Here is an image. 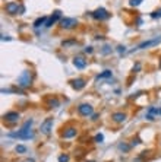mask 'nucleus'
Instances as JSON below:
<instances>
[{"label": "nucleus", "mask_w": 161, "mask_h": 162, "mask_svg": "<svg viewBox=\"0 0 161 162\" xmlns=\"http://www.w3.org/2000/svg\"><path fill=\"white\" fill-rule=\"evenodd\" d=\"M31 126H32V120H27L22 126L21 130H18L16 133H11L9 136L11 137H18L21 140H28V139H32L34 137V133L31 131Z\"/></svg>", "instance_id": "nucleus-1"}, {"label": "nucleus", "mask_w": 161, "mask_h": 162, "mask_svg": "<svg viewBox=\"0 0 161 162\" xmlns=\"http://www.w3.org/2000/svg\"><path fill=\"white\" fill-rule=\"evenodd\" d=\"M31 82H32V73H31L30 70L22 72L21 76L18 78V85H19L21 88H28V86L31 85Z\"/></svg>", "instance_id": "nucleus-2"}, {"label": "nucleus", "mask_w": 161, "mask_h": 162, "mask_svg": "<svg viewBox=\"0 0 161 162\" xmlns=\"http://www.w3.org/2000/svg\"><path fill=\"white\" fill-rule=\"evenodd\" d=\"M161 43V35L160 37H155V38H152V40H146V41H143V43H141L133 51H136V50H143V48H149V47H154V45H158Z\"/></svg>", "instance_id": "nucleus-3"}, {"label": "nucleus", "mask_w": 161, "mask_h": 162, "mask_svg": "<svg viewBox=\"0 0 161 162\" xmlns=\"http://www.w3.org/2000/svg\"><path fill=\"white\" fill-rule=\"evenodd\" d=\"M92 18L94 19H97V21H105V19H108L110 18V13L104 9V8H98L97 10H94L92 13Z\"/></svg>", "instance_id": "nucleus-4"}, {"label": "nucleus", "mask_w": 161, "mask_h": 162, "mask_svg": "<svg viewBox=\"0 0 161 162\" xmlns=\"http://www.w3.org/2000/svg\"><path fill=\"white\" fill-rule=\"evenodd\" d=\"M76 24H78V21H76L75 18H62V19H60V27L65 28V29H70V28H73Z\"/></svg>", "instance_id": "nucleus-5"}, {"label": "nucleus", "mask_w": 161, "mask_h": 162, "mask_svg": "<svg viewBox=\"0 0 161 162\" xmlns=\"http://www.w3.org/2000/svg\"><path fill=\"white\" fill-rule=\"evenodd\" d=\"M78 111H79L81 115H84V117H89V115H92L94 108H92L89 104H81V105L78 107Z\"/></svg>", "instance_id": "nucleus-6"}, {"label": "nucleus", "mask_w": 161, "mask_h": 162, "mask_svg": "<svg viewBox=\"0 0 161 162\" xmlns=\"http://www.w3.org/2000/svg\"><path fill=\"white\" fill-rule=\"evenodd\" d=\"M51 127H53V118H51V117H49V118H46V120L41 123L40 130H41V133L49 134V133L51 131Z\"/></svg>", "instance_id": "nucleus-7"}, {"label": "nucleus", "mask_w": 161, "mask_h": 162, "mask_svg": "<svg viewBox=\"0 0 161 162\" xmlns=\"http://www.w3.org/2000/svg\"><path fill=\"white\" fill-rule=\"evenodd\" d=\"M6 12L9 13V15H18L19 13V9H21V5H18L16 2H9V3H6Z\"/></svg>", "instance_id": "nucleus-8"}, {"label": "nucleus", "mask_w": 161, "mask_h": 162, "mask_svg": "<svg viewBox=\"0 0 161 162\" xmlns=\"http://www.w3.org/2000/svg\"><path fill=\"white\" fill-rule=\"evenodd\" d=\"M60 16H62V12L60 10H56L54 12V15L53 16H50L49 19H47V22H46V28H50V27H53V24H56L57 22V19H60Z\"/></svg>", "instance_id": "nucleus-9"}, {"label": "nucleus", "mask_w": 161, "mask_h": 162, "mask_svg": "<svg viewBox=\"0 0 161 162\" xmlns=\"http://www.w3.org/2000/svg\"><path fill=\"white\" fill-rule=\"evenodd\" d=\"M73 66L76 67V69H85L86 67V60L84 59V57H81V56H78V57H75L73 59Z\"/></svg>", "instance_id": "nucleus-10"}, {"label": "nucleus", "mask_w": 161, "mask_h": 162, "mask_svg": "<svg viewBox=\"0 0 161 162\" xmlns=\"http://www.w3.org/2000/svg\"><path fill=\"white\" fill-rule=\"evenodd\" d=\"M5 120L9 121V123H16L19 120V114L15 112V111H11V112H6L5 114Z\"/></svg>", "instance_id": "nucleus-11"}, {"label": "nucleus", "mask_w": 161, "mask_h": 162, "mask_svg": "<svg viewBox=\"0 0 161 162\" xmlns=\"http://www.w3.org/2000/svg\"><path fill=\"white\" fill-rule=\"evenodd\" d=\"M70 83H72V88L76 89V91H81V89L85 88V80L84 79H73Z\"/></svg>", "instance_id": "nucleus-12"}, {"label": "nucleus", "mask_w": 161, "mask_h": 162, "mask_svg": "<svg viewBox=\"0 0 161 162\" xmlns=\"http://www.w3.org/2000/svg\"><path fill=\"white\" fill-rule=\"evenodd\" d=\"M76 133H78V130L75 128V127H69V128H66L65 131H63V137L65 139H72V137H75L76 136Z\"/></svg>", "instance_id": "nucleus-13"}, {"label": "nucleus", "mask_w": 161, "mask_h": 162, "mask_svg": "<svg viewBox=\"0 0 161 162\" xmlns=\"http://www.w3.org/2000/svg\"><path fill=\"white\" fill-rule=\"evenodd\" d=\"M111 118H113V121H116V123H123V121L126 120V114H123V112H114V114L111 115Z\"/></svg>", "instance_id": "nucleus-14"}, {"label": "nucleus", "mask_w": 161, "mask_h": 162, "mask_svg": "<svg viewBox=\"0 0 161 162\" xmlns=\"http://www.w3.org/2000/svg\"><path fill=\"white\" fill-rule=\"evenodd\" d=\"M47 19H49L47 16H41V18H38V19H37V21L34 22V28H35V29H38V28H40L41 25H46Z\"/></svg>", "instance_id": "nucleus-15"}, {"label": "nucleus", "mask_w": 161, "mask_h": 162, "mask_svg": "<svg viewBox=\"0 0 161 162\" xmlns=\"http://www.w3.org/2000/svg\"><path fill=\"white\" fill-rule=\"evenodd\" d=\"M107 78H111V70H104L103 73H100V75L97 76L98 80H100V79H107Z\"/></svg>", "instance_id": "nucleus-16"}, {"label": "nucleus", "mask_w": 161, "mask_h": 162, "mask_svg": "<svg viewBox=\"0 0 161 162\" xmlns=\"http://www.w3.org/2000/svg\"><path fill=\"white\" fill-rule=\"evenodd\" d=\"M111 51H113V48H111L108 44H105V45L103 47V50H101V54H103V56H107V54H110Z\"/></svg>", "instance_id": "nucleus-17"}, {"label": "nucleus", "mask_w": 161, "mask_h": 162, "mask_svg": "<svg viewBox=\"0 0 161 162\" xmlns=\"http://www.w3.org/2000/svg\"><path fill=\"white\" fill-rule=\"evenodd\" d=\"M119 149L123 150V152H129L130 150V145H127V143H119Z\"/></svg>", "instance_id": "nucleus-18"}, {"label": "nucleus", "mask_w": 161, "mask_h": 162, "mask_svg": "<svg viewBox=\"0 0 161 162\" xmlns=\"http://www.w3.org/2000/svg\"><path fill=\"white\" fill-rule=\"evenodd\" d=\"M15 150H16L18 153H25V152H27V147H25L24 145H18V146L15 147Z\"/></svg>", "instance_id": "nucleus-19"}, {"label": "nucleus", "mask_w": 161, "mask_h": 162, "mask_svg": "<svg viewBox=\"0 0 161 162\" xmlns=\"http://www.w3.org/2000/svg\"><path fill=\"white\" fill-rule=\"evenodd\" d=\"M76 44V40H69V41H63L62 45L63 47H69V45H75Z\"/></svg>", "instance_id": "nucleus-20"}, {"label": "nucleus", "mask_w": 161, "mask_h": 162, "mask_svg": "<svg viewBox=\"0 0 161 162\" xmlns=\"http://www.w3.org/2000/svg\"><path fill=\"white\" fill-rule=\"evenodd\" d=\"M49 105H50L49 108H56V107H59V101H57V99H51V101L49 102Z\"/></svg>", "instance_id": "nucleus-21"}, {"label": "nucleus", "mask_w": 161, "mask_h": 162, "mask_svg": "<svg viewBox=\"0 0 161 162\" xmlns=\"http://www.w3.org/2000/svg\"><path fill=\"white\" fill-rule=\"evenodd\" d=\"M151 18H154V19H157V18H161V9H158V10L152 12V13H151Z\"/></svg>", "instance_id": "nucleus-22"}, {"label": "nucleus", "mask_w": 161, "mask_h": 162, "mask_svg": "<svg viewBox=\"0 0 161 162\" xmlns=\"http://www.w3.org/2000/svg\"><path fill=\"white\" fill-rule=\"evenodd\" d=\"M142 3V0H129V5L130 6H139Z\"/></svg>", "instance_id": "nucleus-23"}, {"label": "nucleus", "mask_w": 161, "mask_h": 162, "mask_svg": "<svg viewBox=\"0 0 161 162\" xmlns=\"http://www.w3.org/2000/svg\"><path fill=\"white\" fill-rule=\"evenodd\" d=\"M116 50H117V53H119V54L126 53V47H124V45H117V48H116Z\"/></svg>", "instance_id": "nucleus-24"}, {"label": "nucleus", "mask_w": 161, "mask_h": 162, "mask_svg": "<svg viewBox=\"0 0 161 162\" xmlns=\"http://www.w3.org/2000/svg\"><path fill=\"white\" fill-rule=\"evenodd\" d=\"M59 162H69V156L67 155H60L59 156Z\"/></svg>", "instance_id": "nucleus-25"}, {"label": "nucleus", "mask_w": 161, "mask_h": 162, "mask_svg": "<svg viewBox=\"0 0 161 162\" xmlns=\"http://www.w3.org/2000/svg\"><path fill=\"white\" fill-rule=\"evenodd\" d=\"M103 140H104V136H103L101 133H98V134L95 136V142H97V143H101Z\"/></svg>", "instance_id": "nucleus-26"}, {"label": "nucleus", "mask_w": 161, "mask_h": 162, "mask_svg": "<svg viewBox=\"0 0 161 162\" xmlns=\"http://www.w3.org/2000/svg\"><path fill=\"white\" fill-rule=\"evenodd\" d=\"M141 67H142V66H141V63H136V64L133 66V72H139V70H141Z\"/></svg>", "instance_id": "nucleus-27"}, {"label": "nucleus", "mask_w": 161, "mask_h": 162, "mask_svg": "<svg viewBox=\"0 0 161 162\" xmlns=\"http://www.w3.org/2000/svg\"><path fill=\"white\" fill-rule=\"evenodd\" d=\"M145 118H146L148 121H154V120H155V118H154V115H152V114H149V112L145 115Z\"/></svg>", "instance_id": "nucleus-28"}, {"label": "nucleus", "mask_w": 161, "mask_h": 162, "mask_svg": "<svg viewBox=\"0 0 161 162\" xmlns=\"http://www.w3.org/2000/svg\"><path fill=\"white\" fill-rule=\"evenodd\" d=\"M92 51H94V50H92V47H85V53H86V54H91Z\"/></svg>", "instance_id": "nucleus-29"}, {"label": "nucleus", "mask_w": 161, "mask_h": 162, "mask_svg": "<svg viewBox=\"0 0 161 162\" xmlns=\"http://www.w3.org/2000/svg\"><path fill=\"white\" fill-rule=\"evenodd\" d=\"M24 12H25V8H24V6L21 5V9H19V15H22Z\"/></svg>", "instance_id": "nucleus-30"}, {"label": "nucleus", "mask_w": 161, "mask_h": 162, "mask_svg": "<svg viewBox=\"0 0 161 162\" xmlns=\"http://www.w3.org/2000/svg\"><path fill=\"white\" fill-rule=\"evenodd\" d=\"M25 162H34V159H27Z\"/></svg>", "instance_id": "nucleus-31"}, {"label": "nucleus", "mask_w": 161, "mask_h": 162, "mask_svg": "<svg viewBox=\"0 0 161 162\" xmlns=\"http://www.w3.org/2000/svg\"><path fill=\"white\" fill-rule=\"evenodd\" d=\"M160 67H161V64H160Z\"/></svg>", "instance_id": "nucleus-32"}]
</instances>
